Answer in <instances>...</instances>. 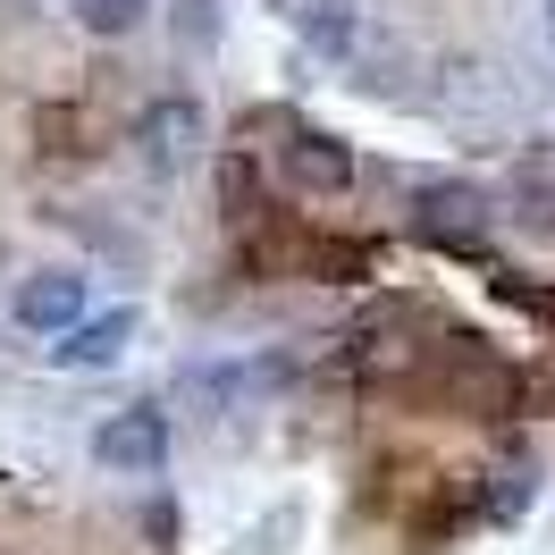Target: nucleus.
Returning <instances> with one entry per match:
<instances>
[{
    "mask_svg": "<svg viewBox=\"0 0 555 555\" xmlns=\"http://www.w3.org/2000/svg\"><path fill=\"white\" fill-rule=\"evenodd\" d=\"M413 228H421L429 244H480V228H488V194H480V185H429Z\"/></svg>",
    "mask_w": 555,
    "mask_h": 555,
    "instance_id": "423d86ee",
    "label": "nucleus"
},
{
    "mask_svg": "<svg viewBox=\"0 0 555 555\" xmlns=\"http://www.w3.org/2000/svg\"><path fill=\"white\" fill-rule=\"evenodd\" d=\"M530 496H539V463H505V472H496V514H521V505H530Z\"/></svg>",
    "mask_w": 555,
    "mask_h": 555,
    "instance_id": "9d476101",
    "label": "nucleus"
},
{
    "mask_svg": "<svg viewBox=\"0 0 555 555\" xmlns=\"http://www.w3.org/2000/svg\"><path fill=\"white\" fill-rule=\"evenodd\" d=\"M93 463H102V472H127V480L160 472V463H169V421L152 413V404H127V413H109L102 429H93Z\"/></svg>",
    "mask_w": 555,
    "mask_h": 555,
    "instance_id": "f257e3e1",
    "label": "nucleus"
},
{
    "mask_svg": "<svg viewBox=\"0 0 555 555\" xmlns=\"http://www.w3.org/2000/svg\"><path fill=\"white\" fill-rule=\"evenodd\" d=\"M547 35H555V0H547Z\"/></svg>",
    "mask_w": 555,
    "mask_h": 555,
    "instance_id": "f8f14e48",
    "label": "nucleus"
},
{
    "mask_svg": "<svg viewBox=\"0 0 555 555\" xmlns=\"http://www.w3.org/2000/svg\"><path fill=\"white\" fill-rule=\"evenodd\" d=\"M447 387H454V404H463V413H480V421H514L521 413V371H505L480 337H463V346H454V379Z\"/></svg>",
    "mask_w": 555,
    "mask_h": 555,
    "instance_id": "f03ea898",
    "label": "nucleus"
},
{
    "mask_svg": "<svg viewBox=\"0 0 555 555\" xmlns=\"http://www.w3.org/2000/svg\"><path fill=\"white\" fill-rule=\"evenodd\" d=\"M278 169H286V185H304V194H346L353 185V143L320 135V127H295V135L278 143Z\"/></svg>",
    "mask_w": 555,
    "mask_h": 555,
    "instance_id": "7ed1b4c3",
    "label": "nucleus"
},
{
    "mask_svg": "<svg viewBox=\"0 0 555 555\" xmlns=\"http://www.w3.org/2000/svg\"><path fill=\"white\" fill-rule=\"evenodd\" d=\"M17 328H35V337L85 328V278L76 270H35L26 286H17Z\"/></svg>",
    "mask_w": 555,
    "mask_h": 555,
    "instance_id": "39448f33",
    "label": "nucleus"
},
{
    "mask_svg": "<svg viewBox=\"0 0 555 555\" xmlns=\"http://www.w3.org/2000/svg\"><path fill=\"white\" fill-rule=\"evenodd\" d=\"M85 35H102V42H118V35H135L143 17H152V0H60Z\"/></svg>",
    "mask_w": 555,
    "mask_h": 555,
    "instance_id": "6e6552de",
    "label": "nucleus"
},
{
    "mask_svg": "<svg viewBox=\"0 0 555 555\" xmlns=\"http://www.w3.org/2000/svg\"><path fill=\"white\" fill-rule=\"evenodd\" d=\"M496 295H505V304H521V312H539V320H555V286H521V278H496Z\"/></svg>",
    "mask_w": 555,
    "mask_h": 555,
    "instance_id": "9b49d317",
    "label": "nucleus"
},
{
    "mask_svg": "<svg viewBox=\"0 0 555 555\" xmlns=\"http://www.w3.org/2000/svg\"><path fill=\"white\" fill-rule=\"evenodd\" d=\"M127 346H135V312L118 304V312H93L85 328H68V337L51 346V362H60V371H109Z\"/></svg>",
    "mask_w": 555,
    "mask_h": 555,
    "instance_id": "0eeeda50",
    "label": "nucleus"
},
{
    "mask_svg": "<svg viewBox=\"0 0 555 555\" xmlns=\"http://www.w3.org/2000/svg\"><path fill=\"white\" fill-rule=\"evenodd\" d=\"M135 143L152 169H185L194 152H203V102H185V93H169V102H152L135 118Z\"/></svg>",
    "mask_w": 555,
    "mask_h": 555,
    "instance_id": "20e7f679",
    "label": "nucleus"
},
{
    "mask_svg": "<svg viewBox=\"0 0 555 555\" xmlns=\"http://www.w3.org/2000/svg\"><path fill=\"white\" fill-rule=\"evenodd\" d=\"M304 26H312V42L346 51V35H353V0H312V9H304Z\"/></svg>",
    "mask_w": 555,
    "mask_h": 555,
    "instance_id": "1a4fd4ad",
    "label": "nucleus"
}]
</instances>
